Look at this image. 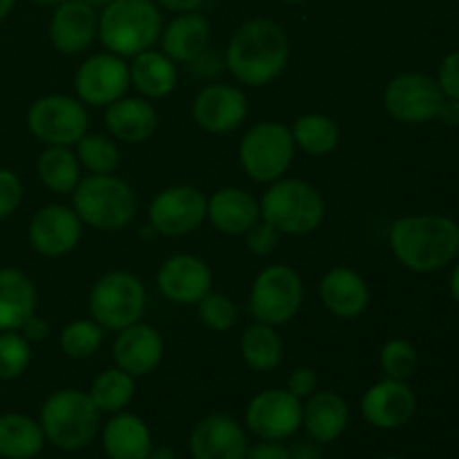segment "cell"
Returning a JSON list of instances; mask_svg holds the SVG:
<instances>
[{
	"label": "cell",
	"instance_id": "1",
	"mask_svg": "<svg viewBox=\"0 0 459 459\" xmlns=\"http://www.w3.org/2000/svg\"><path fill=\"white\" fill-rule=\"evenodd\" d=\"M290 63V39L272 18H251L233 31L224 54V67L238 83L260 88L285 72Z\"/></svg>",
	"mask_w": 459,
	"mask_h": 459
},
{
	"label": "cell",
	"instance_id": "2",
	"mask_svg": "<svg viewBox=\"0 0 459 459\" xmlns=\"http://www.w3.org/2000/svg\"><path fill=\"white\" fill-rule=\"evenodd\" d=\"M390 251L412 273H435L459 255V224L448 215L417 213L394 220Z\"/></svg>",
	"mask_w": 459,
	"mask_h": 459
},
{
	"label": "cell",
	"instance_id": "3",
	"mask_svg": "<svg viewBox=\"0 0 459 459\" xmlns=\"http://www.w3.org/2000/svg\"><path fill=\"white\" fill-rule=\"evenodd\" d=\"M164 21L155 0H112L99 13L97 39L108 52L133 58L155 48Z\"/></svg>",
	"mask_w": 459,
	"mask_h": 459
},
{
	"label": "cell",
	"instance_id": "4",
	"mask_svg": "<svg viewBox=\"0 0 459 459\" xmlns=\"http://www.w3.org/2000/svg\"><path fill=\"white\" fill-rule=\"evenodd\" d=\"M72 209L85 227L97 231H121L137 215V193L115 173L88 175L81 178L72 191Z\"/></svg>",
	"mask_w": 459,
	"mask_h": 459
},
{
	"label": "cell",
	"instance_id": "5",
	"mask_svg": "<svg viewBox=\"0 0 459 459\" xmlns=\"http://www.w3.org/2000/svg\"><path fill=\"white\" fill-rule=\"evenodd\" d=\"M39 424L52 446L61 451H81L99 435L101 411L83 390L63 388L45 399Z\"/></svg>",
	"mask_w": 459,
	"mask_h": 459
},
{
	"label": "cell",
	"instance_id": "6",
	"mask_svg": "<svg viewBox=\"0 0 459 459\" xmlns=\"http://www.w3.org/2000/svg\"><path fill=\"white\" fill-rule=\"evenodd\" d=\"M260 218L276 227L281 236H309L325 220V200L305 179L281 178L260 197Z\"/></svg>",
	"mask_w": 459,
	"mask_h": 459
},
{
	"label": "cell",
	"instance_id": "7",
	"mask_svg": "<svg viewBox=\"0 0 459 459\" xmlns=\"http://www.w3.org/2000/svg\"><path fill=\"white\" fill-rule=\"evenodd\" d=\"M291 130L278 121L254 124L240 139L238 160L242 170L258 184H272L285 178L296 155Z\"/></svg>",
	"mask_w": 459,
	"mask_h": 459
},
{
	"label": "cell",
	"instance_id": "8",
	"mask_svg": "<svg viewBox=\"0 0 459 459\" xmlns=\"http://www.w3.org/2000/svg\"><path fill=\"white\" fill-rule=\"evenodd\" d=\"M90 316L103 330L119 332L139 323L146 314L148 291L130 272H108L90 290Z\"/></svg>",
	"mask_w": 459,
	"mask_h": 459
},
{
	"label": "cell",
	"instance_id": "9",
	"mask_svg": "<svg viewBox=\"0 0 459 459\" xmlns=\"http://www.w3.org/2000/svg\"><path fill=\"white\" fill-rule=\"evenodd\" d=\"M305 285L291 264H269L255 276L249 291V312L258 323L281 327L303 307Z\"/></svg>",
	"mask_w": 459,
	"mask_h": 459
},
{
	"label": "cell",
	"instance_id": "10",
	"mask_svg": "<svg viewBox=\"0 0 459 459\" xmlns=\"http://www.w3.org/2000/svg\"><path fill=\"white\" fill-rule=\"evenodd\" d=\"M27 128L45 146H74L90 130L88 106L67 94H45L27 110Z\"/></svg>",
	"mask_w": 459,
	"mask_h": 459
},
{
	"label": "cell",
	"instance_id": "11",
	"mask_svg": "<svg viewBox=\"0 0 459 459\" xmlns=\"http://www.w3.org/2000/svg\"><path fill=\"white\" fill-rule=\"evenodd\" d=\"M444 94L435 76L421 72H403L388 81L384 90V108L394 121L406 126L430 124L437 117Z\"/></svg>",
	"mask_w": 459,
	"mask_h": 459
},
{
	"label": "cell",
	"instance_id": "12",
	"mask_svg": "<svg viewBox=\"0 0 459 459\" xmlns=\"http://www.w3.org/2000/svg\"><path fill=\"white\" fill-rule=\"evenodd\" d=\"M206 220V195L195 186L178 184L157 193L148 204V224L157 236L182 238Z\"/></svg>",
	"mask_w": 459,
	"mask_h": 459
},
{
	"label": "cell",
	"instance_id": "13",
	"mask_svg": "<svg viewBox=\"0 0 459 459\" xmlns=\"http://www.w3.org/2000/svg\"><path fill=\"white\" fill-rule=\"evenodd\" d=\"M245 424L258 439L285 442L303 426V402L287 388L263 390L247 406Z\"/></svg>",
	"mask_w": 459,
	"mask_h": 459
},
{
	"label": "cell",
	"instance_id": "14",
	"mask_svg": "<svg viewBox=\"0 0 459 459\" xmlns=\"http://www.w3.org/2000/svg\"><path fill=\"white\" fill-rule=\"evenodd\" d=\"M130 88V70L124 56L112 52L92 54L74 74L76 99L90 108H108L126 97Z\"/></svg>",
	"mask_w": 459,
	"mask_h": 459
},
{
	"label": "cell",
	"instance_id": "15",
	"mask_svg": "<svg viewBox=\"0 0 459 459\" xmlns=\"http://www.w3.org/2000/svg\"><path fill=\"white\" fill-rule=\"evenodd\" d=\"M83 222L72 206L48 204L39 209L27 227L30 247L43 258H63L79 247Z\"/></svg>",
	"mask_w": 459,
	"mask_h": 459
},
{
	"label": "cell",
	"instance_id": "16",
	"mask_svg": "<svg viewBox=\"0 0 459 459\" xmlns=\"http://www.w3.org/2000/svg\"><path fill=\"white\" fill-rule=\"evenodd\" d=\"M157 290L175 305H197L213 290V272L197 255L175 254L157 269Z\"/></svg>",
	"mask_w": 459,
	"mask_h": 459
},
{
	"label": "cell",
	"instance_id": "17",
	"mask_svg": "<svg viewBox=\"0 0 459 459\" xmlns=\"http://www.w3.org/2000/svg\"><path fill=\"white\" fill-rule=\"evenodd\" d=\"M417 412V394L408 381L381 379L363 393L361 415L379 430H397Z\"/></svg>",
	"mask_w": 459,
	"mask_h": 459
},
{
	"label": "cell",
	"instance_id": "18",
	"mask_svg": "<svg viewBox=\"0 0 459 459\" xmlns=\"http://www.w3.org/2000/svg\"><path fill=\"white\" fill-rule=\"evenodd\" d=\"M249 115V101L240 88L229 83H211L197 92L193 101V119L211 134H227L240 128Z\"/></svg>",
	"mask_w": 459,
	"mask_h": 459
},
{
	"label": "cell",
	"instance_id": "19",
	"mask_svg": "<svg viewBox=\"0 0 459 459\" xmlns=\"http://www.w3.org/2000/svg\"><path fill=\"white\" fill-rule=\"evenodd\" d=\"M247 448V430L240 421L222 412L200 420L188 435L193 459H245Z\"/></svg>",
	"mask_w": 459,
	"mask_h": 459
},
{
	"label": "cell",
	"instance_id": "20",
	"mask_svg": "<svg viewBox=\"0 0 459 459\" xmlns=\"http://www.w3.org/2000/svg\"><path fill=\"white\" fill-rule=\"evenodd\" d=\"M112 359L117 368L133 375L134 379L146 377L155 372L164 359V339L148 323H133L117 332V339L112 343Z\"/></svg>",
	"mask_w": 459,
	"mask_h": 459
},
{
	"label": "cell",
	"instance_id": "21",
	"mask_svg": "<svg viewBox=\"0 0 459 459\" xmlns=\"http://www.w3.org/2000/svg\"><path fill=\"white\" fill-rule=\"evenodd\" d=\"M99 34V12L83 0H65L49 18V40L61 54H81Z\"/></svg>",
	"mask_w": 459,
	"mask_h": 459
},
{
	"label": "cell",
	"instance_id": "22",
	"mask_svg": "<svg viewBox=\"0 0 459 459\" xmlns=\"http://www.w3.org/2000/svg\"><path fill=\"white\" fill-rule=\"evenodd\" d=\"M321 300L325 305L327 312L343 321H352L366 314L368 305H370V285L366 278L352 267H332L321 278Z\"/></svg>",
	"mask_w": 459,
	"mask_h": 459
},
{
	"label": "cell",
	"instance_id": "23",
	"mask_svg": "<svg viewBox=\"0 0 459 459\" xmlns=\"http://www.w3.org/2000/svg\"><path fill=\"white\" fill-rule=\"evenodd\" d=\"M206 220L224 236H245L260 220V202L245 188H218L206 197Z\"/></svg>",
	"mask_w": 459,
	"mask_h": 459
},
{
	"label": "cell",
	"instance_id": "24",
	"mask_svg": "<svg viewBox=\"0 0 459 459\" xmlns=\"http://www.w3.org/2000/svg\"><path fill=\"white\" fill-rule=\"evenodd\" d=\"M108 134L124 143H143L160 128L155 106L143 97H121L106 108Z\"/></svg>",
	"mask_w": 459,
	"mask_h": 459
},
{
	"label": "cell",
	"instance_id": "25",
	"mask_svg": "<svg viewBox=\"0 0 459 459\" xmlns=\"http://www.w3.org/2000/svg\"><path fill=\"white\" fill-rule=\"evenodd\" d=\"M211 25L204 13L184 12L178 13L169 25H164L160 36L161 52L179 63H193L209 49Z\"/></svg>",
	"mask_w": 459,
	"mask_h": 459
},
{
	"label": "cell",
	"instance_id": "26",
	"mask_svg": "<svg viewBox=\"0 0 459 459\" xmlns=\"http://www.w3.org/2000/svg\"><path fill=\"white\" fill-rule=\"evenodd\" d=\"M350 424V406L332 390H316L303 403V429L316 444H332Z\"/></svg>",
	"mask_w": 459,
	"mask_h": 459
},
{
	"label": "cell",
	"instance_id": "27",
	"mask_svg": "<svg viewBox=\"0 0 459 459\" xmlns=\"http://www.w3.org/2000/svg\"><path fill=\"white\" fill-rule=\"evenodd\" d=\"M101 442L110 459H148L152 435L142 417L121 411L103 424Z\"/></svg>",
	"mask_w": 459,
	"mask_h": 459
},
{
	"label": "cell",
	"instance_id": "28",
	"mask_svg": "<svg viewBox=\"0 0 459 459\" xmlns=\"http://www.w3.org/2000/svg\"><path fill=\"white\" fill-rule=\"evenodd\" d=\"M39 291L25 272L13 267L0 269V332H18L22 323L36 314Z\"/></svg>",
	"mask_w": 459,
	"mask_h": 459
},
{
	"label": "cell",
	"instance_id": "29",
	"mask_svg": "<svg viewBox=\"0 0 459 459\" xmlns=\"http://www.w3.org/2000/svg\"><path fill=\"white\" fill-rule=\"evenodd\" d=\"M130 85L139 92V97L148 99H164L175 92L179 81L178 63L170 61L164 52H157L155 48L133 56L128 63Z\"/></svg>",
	"mask_w": 459,
	"mask_h": 459
},
{
	"label": "cell",
	"instance_id": "30",
	"mask_svg": "<svg viewBox=\"0 0 459 459\" xmlns=\"http://www.w3.org/2000/svg\"><path fill=\"white\" fill-rule=\"evenodd\" d=\"M43 429L31 417L21 412L0 415V457L3 459H34L45 446Z\"/></svg>",
	"mask_w": 459,
	"mask_h": 459
},
{
	"label": "cell",
	"instance_id": "31",
	"mask_svg": "<svg viewBox=\"0 0 459 459\" xmlns=\"http://www.w3.org/2000/svg\"><path fill=\"white\" fill-rule=\"evenodd\" d=\"M242 361L255 372L276 370L285 357V343L278 330L267 323H258L247 327L240 339Z\"/></svg>",
	"mask_w": 459,
	"mask_h": 459
},
{
	"label": "cell",
	"instance_id": "32",
	"mask_svg": "<svg viewBox=\"0 0 459 459\" xmlns=\"http://www.w3.org/2000/svg\"><path fill=\"white\" fill-rule=\"evenodd\" d=\"M40 182L56 195H72L76 184L81 182V164L72 146H48L39 157Z\"/></svg>",
	"mask_w": 459,
	"mask_h": 459
},
{
	"label": "cell",
	"instance_id": "33",
	"mask_svg": "<svg viewBox=\"0 0 459 459\" xmlns=\"http://www.w3.org/2000/svg\"><path fill=\"white\" fill-rule=\"evenodd\" d=\"M290 130L296 148L312 157L330 155L341 142V130L336 121L332 117L321 115V112H309V115L299 117Z\"/></svg>",
	"mask_w": 459,
	"mask_h": 459
},
{
	"label": "cell",
	"instance_id": "34",
	"mask_svg": "<svg viewBox=\"0 0 459 459\" xmlns=\"http://www.w3.org/2000/svg\"><path fill=\"white\" fill-rule=\"evenodd\" d=\"M134 390H137L134 377L115 366L94 377L88 394L99 411L115 415L130 406V402L134 399Z\"/></svg>",
	"mask_w": 459,
	"mask_h": 459
},
{
	"label": "cell",
	"instance_id": "35",
	"mask_svg": "<svg viewBox=\"0 0 459 459\" xmlns=\"http://www.w3.org/2000/svg\"><path fill=\"white\" fill-rule=\"evenodd\" d=\"M76 146V160H79L81 169L88 170L90 175H112L117 173L121 164V151L117 139L110 134L101 133H85Z\"/></svg>",
	"mask_w": 459,
	"mask_h": 459
},
{
	"label": "cell",
	"instance_id": "36",
	"mask_svg": "<svg viewBox=\"0 0 459 459\" xmlns=\"http://www.w3.org/2000/svg\"><path fill=\"white\" fill-rule=\"evenodd\" d=\"M103 339H106V330L94 318H76L63 327L58 334V345L65 357L81 361V359L94 357L101 350Z\"/></svg>",
	"mask_w": 459,
	"mask_h": 459
},
{
	"label": "cell",
	"instance_id": "37",
	"mask_svg": "<svg viewBox=\"0 0 459 459\" xmlns=\"http://www.w3.org/2000/svg\"><path fill=\"white\" fill-rule=\"evenodd\" d=\"M379 363L381 370H384V375L388 377V379L408 381L417 372L420 357H417V350L411 341L390 339L385 341L384 348H381Z\"/></svg>",
	"mask_w": 459,
	"mask_h": 459
},
{
	"label": "cell",
	"instance_id": "38",
	"mask_svg": "<svg viewBox=\"0 0 459 459\" xmlns=\"http://www.w3.org/2000/svg\"><path fill=\"white\" fill-rule=\"evenodd\" d=\"M31 363V343L21 332H0V381L25 375Z\"/></svg>",
	"mask_w": 459,
	"mask_h": 459
},
{
	"label": "cell",
	"instance_id": "39",
	"mask_svg": "<svg viewBox=\"0 0 459 459\" xmlns=\"http://www.w3.org/2000/svg\"><path fill=\"white\" fill-rule=\"evenodd\" d=\"M197 316L202 325L213 332H229L238 323V305L222 291L211 290L204 299L197 303Z\"/></svg>",
	"mask_w": 459,
	"mask_h": 459
},
{
	"label": "cell",
	"instance_id": "40",
	"mask_svg": "<svg viewBox=\"0 0 459 459\" xmlns=\"http://www.w3.org/2000/svg\"><path fill=\"white\" fill-rule=\"evenodd\" d=\"M22 202V182L12 169L0 166V220H7Z\"/></svg>",
	"mask_w": 459,
	"mask_h": 459
},
{
	"label": "cell",
	"instance_id": "41",
	"mask_svg": "<svg viewBox=\"0 0 459 459\" xmlns=\"http://www.w3.org/2000/svg\"><path fill=\"white\" fill-rule=\"evenodd\" d=\"M278 240H281V231L276 227L267 222V220L260 218L249 231L245 233L247 249L255 255H269L278 247Z\"/></svg>",
	"mask_w": 459,
	"mask_h": 459
},
{
	"label": "cell",
	"instance_id": "42",
	"mask_svg": "<svg viewBox=\"0 0 459 459\" xmlns=\"http://www.w3.org/2000/svg\"><path fill=\"white\" fill-rule=\"evenodd\" d=\"M435 81H437L444 97L459 99V49L446 54V56L442 58Z\"/></svg>",
	"mask_w": 459,
	"mask_h": 459
},
{
	"label": "cell",
	"instance_id": "43",
	"mask_svg": "<svg viewBox=\"0 0 459 459\" xmlns=\"http://www.w3.org/2000/svg\"><path fill=\"white\" fill-rule=\"evenodd\" d=\"M285 388L290 390L294 397H299L300 402H305V399H309L318 390L316 370H314V368H309V366L294 368V370L290 372V377H287Z\"/></svg>",
	"mask_w": 459,
	"mask_h": 459
},
{
	"label": "cell",
	"instance_id": "44",
	"mask_svg": "<svg viewBox=\"0 0 459 459\" xmlns=\"http://www.w3.org/2000/svg\"><path fill=\"white\" fill-rule=\"evenodd\" d=\"M245 459H291L290 448L282 442H269V439H260L258 444L247 448Z\"/></svg>",
	"mask_w": 459,
	"mask_h": 459
},
{
	"label": "cell",
	"instance_id": "45",
	"mask_svg": "<svg viewBox=\"0 0 459 459\" xmlns=\"http://www.w3.org/2000/svg\"><path fill=\"white\" fill-rule=\"evenodd\" d=\"M18 332H21V334L25 336L31 345H34V343H40V341L48 339L49 325L45 318L39 316V314H31V316L22 323V327Z\"/></svg>",
	"mask_w": 459,
	"mask_h": 459
},
{
	"label": "cell",
	"instance_id": "46",
	"mask_svg": "<svg viewBox=\"0 0 459 459\" xmlns=\"http://www.w3.org/2000/svg\"><path fill=\"white\" fill-rule=\"evenodd\" d=\"M435 121H439V124L446 126V128H459V99L444 97Z\"/></svg>",
	"mask_w": 459,
	"mask_h": 459
},
{
	"label": "cell",
	"instance_id": "47",
	"mask_svg": "<svg viewBox=\"0 0 459 459\" xmlns=\"http://www.w3.org/2000/svg\"><path fill=\"white\" fill-rule=\"evenodd\" d=\"M157 7L169 9V12L184 13V12H200L204 0H155Z\"/></svg>",
	"mask_w": 459,
	"mask_h": 459
},
{
	"label": "cell",
	"instance_id": "48",
	"mask_svg": "<svg viewBox=\"0 0 459 459\" xmlns=\"http://www.w3.org/2000/svg\"><path fill=\"white\" fill-rule=\"evenodd\" d=\"M290 455L291 459H321V451L316 448V442H307V439H303V442H296L294 446L290 448Z\"/></svg>",
	"mask_w": 459,
	"mask_h": 459
},
{
	"label": "cell",
	"instance_id": "49",
	"mask_svg": "<svg viewBox=\"0 0 459 459\" xmlns=\"http://www.w3.org/2000/svg\"><path fill=\"white\" fill-rule=\"evenodd\" d=\"M448 291H451L453 300L459 305V255L453 260V269L451 276H448Z\"/></svg>",
	"mask_w": 459,
	"mask_h": 459
},
{
	"label": "cell",
	"instance_id": "50",
	"mask_svg": "<svg viewBox=\"0 0 459 459\" xmlns=\"http://www.w3.org/2000/svg\"><path fill=\"white\" fill-rule=\"evenodd\" d=\"M148 459H175V453L170 446H155V444H152Z\"/></svg>",
	"mask_w": 459,
	"mask_h": 459
},
{
	"label": "cell",
	"instance_id": "51",
	"mask_svg": "<svg viewBox=\"0 0 459 459\" xmlns=\"http://www.w3.org/2000/svg\"><path fill=\"white\" fill-rule=\"evenodd\" d=\"M13 7H16V0H0V22L13 12Z\"/></svg>",
	"mask_w": 459,
	"mask_h": 459
},
{
	"label": "cell",
	"instance_id": "52",
	"mask_svg": "<svg viewBox=\"0 0 459 459\" xmlns=\"http://www.w3.org/2000/svg\"><path fill=\"white\" fill-rule=\"evenodd\" d=\"M34 4H40V7H56V4L65 3V0H31Z\"/></svg>",
	"mask_w": 459,
	"mask_h": 459
},
{
	"label": "cell",
	"instance_id": "53",
	"mask_svg": "<svg viewBox=\"0 0 459 459\" xmlns=\"http://www.w3.org/2000/svg\"><path fill=\"white\" fill-rule=\"evenodd\" d=\"M83 3H88L90 7H94V9H103L106 4H110L112 0H83Z\"/></svg>",
	"mask_w": 459,
	"mask_h": 459
},
{
	"label": "cell",
	"instance_id": "54",
	"mask_svg": "<svg viewBox=\"0 0 459 459\" xmlns=\"http://www.w3.org/2000/svg\"><path fill=\"white\" fill-rule=\"evenodd\" d=\"M282 3H290V4H299V3H305V0H282Z\"/></svg>",
	"mask_w": 459,
	"mask_h": 459
},
{
	"label": "cell",
	"instance_id": "55",
	"mask_svg": "<svg viewBox=\"0 0 459 459\" xmlns=\"http://www.w3.org/2000/svg\"><path fill=\"white\" fill-rule=\"evenodd\" d=\"M381 459H402V457H381Z\"/></svg>",
	"mask_w": 459,
	"mask_h": 459
}]
</instances>
